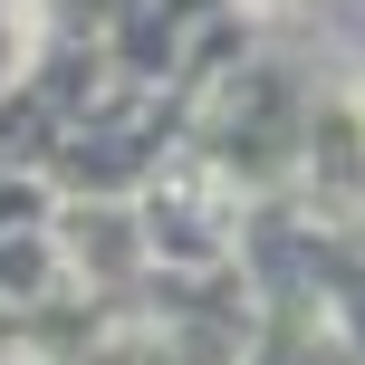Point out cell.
Wrapping results in <instances>:
<instances>
[{
  "instance_id": "6da1fadb",
  "label": "cell",
  "mask_w": 365,
  "mask_h": 365,
  "mask_svg": "<svg viewBox=\"0 0 365 365\" xmlns=\"http://www.w3.org/2000/svg\"><path fill=\"white\" fill-rule=\"evenodd\" d=\"M48 240H58V259H68V279H87V289H125V279L154 269L135 202H58Z\"/></svg>"
},
{
  "instance_id": "3957f363",
  "label": "cell",
  "mask_w": 365,
  "mask_h": 365,
  "mask_svg": "<svg viewBox=\"0 0 365 365\" xmlns=\"http://www.w3.org/2000/svg\"><path fill=\"white\" fill-rule=\"evenodd\" d=\"M19 77H29V58H19V10L0 0V96H10Z\"/></svg>"
},
{
  "instance_id": "7a4b0ae2",
  "label": "cell",
  "mask_w": 365,
  "mask_h": 365,
  "mask_svg": "<svg viewBox=\"0 0 365 365\" xmlns=\"http://www.w3.org/2000/svg\"><path fill=\"white\" fill-rule=\"evenodd\" d=\"M58 202H68V192H58L38 164H0V231H48Z\"/></svg>"
}]
</instances>
